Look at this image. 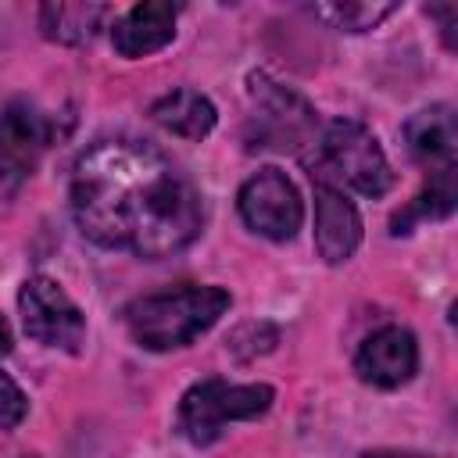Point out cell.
I'll list each match as a JSON object with an SVG mask.
<instances>
[{
	"label": "cell",
	"instance_id": "3",
	"mask_svg": "<svg viewBox=\"0 0 458 458\" xmlns=\"http://www.w3.org/2000/svg\"><path fill=\"white\" fill-rule=\"evenodd\" d=\"M304 165L315 182H326L333 190L347 186L361 197H383L394 186V172L379 140L351 118L329 122L311 143V154H304Z\"/></svg>",
	"mask_w": 458,
	"mask_h": 458
},
{
	"label": "cell",
	"instance_id": "19",
	"mask_svg": "<svg viewBox=\"0 0 458 458\" xmlns=\"http://www.w3.org/2000/svg\"><path fill=\"white\" fill-rule=\"evenodd\" d=\"M361 458H429V454H415V451H365Z\"/></svg>",
	"mask_w": 458,
	"mask_h": 458
},
{
	"label": "cell",
	"instance_id": "17",
	"mask_svg": "<svg viewBox=\"0 0 458 458\" xmlns=\"http://www.w3.org/2000/svg\"><path fill=\"white\" fill-rule=\"evenodd\" d=\"M25 411H29V401H25L21 386L7 372H0V433L14 429L25 419Z\"/></svg>",
	"mask_w": 458,
	"mask_h": 458
},
{
	"label": "cell",
	"instance_id": "10",
	"mask_svg": "<svg viewBox=\"0 0 458 458\" xmlns=\"http://www.w3.org/2000/svg\"><path fill=\"white\" fill-rule=\"evenodd\" d=\"M404 143L408 154L429 168V175L437 172H454V157H458V122H454V107L451 104H433L415 111L404 122Z\"/></svg>",
	"mask_w": 458,
	"mask_h": 458
},
{
	"label": "cell",
	"instance_id": "5",
	"mask_svg": "<svg viewBox=\"0 0 458 458\" xmlns=\"http://www.w3.org/2000/svg\"><path fill=\"white\" fill-rule=\"evenodd\" d=\"M247 97L254 104V118H250V132H247L250 147L301 150L318 140L315 107L304 97H297L293 89L272 82L265 72L247 75Z\"/></svg>",
	"mask_w": 458,
	"mask_h": 458
},
{
	"label": "cell",
	"instance_id": "7",
	"mask_svg": "<svg viewBox=\"0 0 458 458\" xmlns=\"http://www.w3.org/2000/svg\"><path fill=\"white\" fill-rule=\"evenodd\" d=\"M236 204H240L243 222H247L254 233H261V236H268V240H276V243L293 240L297 229H301V222H304L301 193H297V186H293L279 168H261V172H254V175L240 186Z\"/></svg>",
	"mask_w": 458,
	"mask_h": 458
},
{
	"label": "cell",
	"instance_id": "6",
	"mask_svg": "<svg viewBox=\"0 0 458 458\" xmlns=\"http://www.w3.org/2000/svg\"><path fill=\"white\" fill-rule=\"evenodd\" d=\"M18 308H21V326L36 344L57 347V351H79L82 347L86 315L50 276H29L21 283Z\"/></svg>",
	"mask_w": 458,
	"mask_h": 458
},
{
	"label": "cell",
	"instance_id": "2",
	"mask_svg": "<svg viewBox=\"0 0 458 458\" xmlns=\"http://www.w3.org/2000/svg\"><path fill=\"white\" fill-rule=\"evenodd\" d=\"M229 304H233V297L222 286L182 283V286L129 301L122 318H125L129 336L143 351H172V347H186L200 333H208L229 311Z\"/></svg>",
	"mask_w": 458,
	"mask_h": 458
},
{
	"label": "cell",
	"instance_id": "8",
	"mask_svg": "<svg viewBox=\"0 0 458 458\" xmlns=\"http://www.w3.org/2000/svg\"><path fill=\"white\" fill-rule=\"evenodd\" d=\"M57 122L36 107L25 97H14L0 107V175L4 179H25L43 150L54 143Z\"/></svg>",
	"mask_w": 458,
	"mask_h": 458
},
{
	"label": "cell",
	"instance_id": "15",
	"mask_svg": "<svg viewBox=\"0 0 458 458\" xmlns=\"http://www.w3.org/2000/svg\"><path fill=\"white\" fill-rule=\"evenodd\" d=\"M454 200H458L454 172H437V175H429V186H426L401 215H394L390 233L401 236V233L411 229V222H422V218H447V215L454 211Z\"/></svg>",
	"mask_w": 458,
	"mask_h": 458
},
{
	"label": "cell",
	"instance_id": "1",
	"mask_svg": "<svg viewBox=\"0 0 458 458\" xmlns=\"http://www.w3.org/2000/svg\"><path fill=\"white\" fill-rule=\"evenodd\" d=\"M72 215L93 243L157 261L197 240L204 204L190 175L157 147L114 136L79 154L72 168Z\"/></svg>",
	"mask_w": 458,
	"mask_h": 458
},
{
	"label": "cell",
	"instance_id": "18",
	"mask_svg": "<svg viewBox=\"0 0 458 458\" xmlns=\"http://www.w3.org/2000/svg\"><path fill=\"white\" fill-rule=\"evenodd\" d=\"M11 344H14V336H11V326H7V318L0 315V358H7V354H11Z\"/></svg>",
	"mask_w": 458,
	"mask_h": 458
},
{
	"label": "cell",
	"instance_id": "14",
	"mask_svg": "<svg viewBox=\"0 0 458 458\" xmlns=\"http://www.w3.org/2000/svg\"><path fill=\"white\" fill-rule=\"evenodd\" d=\"M107 14H111L107 4H43L39 29L54 43L79 47V43H89L104 29Z\"/></svg>",
	"mask_w": 458,
	"mask_h": 458
},
{
	"label": "cell",
	"instance_id": "4",
	"mask_svg": "<svg viewBox=\"0 0 458 458\" xmlns=\"http://www.w3.org/2000/svg\"><path fill=\"white\" fill-rule=\"evenodd\" d=\"M272 397L276 394L265 383H225L218 376H208L182 394L175 426L190 444L208 447L222 437L229 422L265 415L272 408Z\"/></svg>",
	"mask_w": 458,
	"mask_h": 458
},
{
	"label": "cell",
	"instance_id": "16",
	"mask_svg": "<svg viewBox=\"0 0 458 458\" xmlns=\"http://www.w3.org/2000/svg\"><path fill=\"white\" fill-rule=\"evenodd\" d=\"M397 11V4H379V0H351V4H315L311 14L322 18L326 25L340 29V32H369L376 29L383 18H390Z\"/></svg>",
	"mask_w": 458,
	"mask_h": 458
},
{
	"label": "cell",
	"instance_id": "11",
	"mask_svg": "<svg viewBox=\"0 0 458 458\" xmlns=\"http://www.w3.org/2000/svg\"><path fill=\"white\" fill-rule=\"evenodd\" d=\"M361 243L358 208L333 186L315 182V247L329 265L347 261Z\"/></svg>",
	"mask_w": 458,
	"mask_h": 458
},
{
	"label": "cell",
	"instance_id": "12",
	"mask_svg": "<svg viewBox=\"0 0 458 458\" xmlns=\"http://www.w3.org/2000/svg\"><path fill=\"white\" fill-rule=\"evenodd\" d=\"M175 18H179V4H168V0L136 4L114 21L111 43H114V50L122 57H147V54H154V50L172 43Z\"/></svg>",
	"mask_w": 458,
	"mask_h": 458
},
{
	"label": "cell",
	"instance_id": "13",
	"mask_svg": "<svg viewBox=\"0 0 458 458\" xmlns=\"http://www.w3.org/2000/svg\"><path fill=\"white\" fill-rule=\"evenodd\" d=\"M150 118L157 125H165L168 132L175 136H186V140H204L215 122H218V111L208 97L193 93V89H172L165 97H157L150 104Z\"/></svg>",
	"mask_w": 458,
	"mask_h": 458
},
{
	"label": "cell",
	"instance_id": "9",
	"mask_svg": "<svg viewBox=\"0 0 458 458\" xmlns=\"http://www.w3.org/2000/svg\"><path fill=\"white\" fill-rule=\"evenodd\" d=\"M354 369L365 383L394 390L401 383H408L419 369V344L404 326H383L372 336H365V344L358 347Z\"/></svg>",
	"mask_w": 458,
	"mask_h": 458
}]
</instances>
